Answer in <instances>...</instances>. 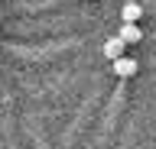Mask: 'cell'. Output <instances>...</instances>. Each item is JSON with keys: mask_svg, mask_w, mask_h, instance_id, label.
<instances>
[{"mask_svg": "<svg viewBox=\"0 0 156 149\" xmlns=\"http://www.w3.org/2000/svg\"><path fill=\"white\" fill-rule=\"evenodd\" d=\"M117 39L124 42V46H133V42H143V29L140 26H120V32H117Z\"/></svg>", "mask_w": 156, "mask_h": 149, "instance_id": "1", "label": "cell"}, {"mask_svg": "<svg viewBox=\"0 0 156 149\" xmlns=\"http://www.w3.org/2000/svg\"><path fill=\"white\" fill-rule=\"evenodd\" d=\"M114 75H120V78H130V75H136V62H133V59H127V55L114 59Z\"/></svg>", "mask_w": 156, "mask_h": 149, "instance_id": "3", "label": "cell"}, {"mask_svg": "<svg viewBox=\"0 0 156 149\" xmlns=\"http://www.w3.org/2000/svg\"><path fill=\"white\" fill-rule=\"evenodd\" d=\"M120 20H124L127 26H136V23L143 20V7H140V3H127L124 10H120Z\"/></svg>", "mask_w": 156, "mask_h": 149, "instance_id": "2", "label": "cell"}, {"mask_svg": "<svg viewBox=\"0 0 156 149\" xmlns=\"http://www.w3.org/2000/svg\"><path fill=\"white\" fill-rule=\"evenodd\" d=\"M124 49H127V46H124L120 39H117V36H114V39H107V42H104V55H107L111 62H114V59H120V55H124Z\"/></svg>", "mask_w": 156, "mask_h": 149, "instance_id": "4", "label": "cell"}]
</instances>
